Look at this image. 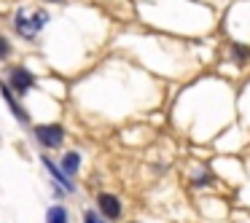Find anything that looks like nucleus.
<instances>
[{
    "label": "nucleus",
    "mask_w": 250,
    "mask_h": 223,
    "mask_svg": "<svg viewBox=\"0 0 250 223\" xmlns=\"http://www.w3.org/2000/svg\"><path fill=\"white\" fill-rule=\"evenodd\" d=\"M43 164H46V167H49V172L54 175L57 180H60V185H65L67 191H73V185L67 183V175H65V172H60V169H57V167H54V164H51V162H49V159H46V156H43Z\"/></svg>",
    "instance_id": "9"
},
{
    "label": "nucleus",
    "mask_w": 250,
    "mask_h": 223,
    "mask_svg": "<svg viewBox=\"0 0 250 223\" xmlns=\"http://www.w3.org/2000/svg\"><path fill=\"white\" fill-rule=\"evenodd\" d=\"M35 140L43 148H60L65 142V132H62L60 124H41L35 126Z\"/></svg>",
    "instance_id": "1"
},
{
    "label": "nucleus",
    "mask_w": 250,
    "mask_h": 223,
    "mask_svg": "<svg viewBox=\"0 0 250 223\" xmlns=\"http://www.w3.org/2000/svg\"><path fill=\"white\" fill-rule=\"evenodd\" d=\"M8 83H11L19 94H24L30 86H35V76L27 70V67H11V73H8Z\"/></svg>",
    "instance_id": "3"
},
{
    "label": "nucleus",
    "mask_w": 250,
    "mask_h": 223,
    "mask_svg": "<svg viewBox=\"0 0 250 223\" xmlns=\"http://www.w3.org/2000/svg\"><path fill=\"white\" fill-rule=\"evenodd\" d=\"M8 51H11V46H8V41L3 38V35H0V60H6Z\"/></svg>",
    "instance_id": "10"
},
{
    "label": "nucleus",
    "mask_w": 250,
    "mask_h": 223,
    "mask_svg": "<svg viewBox=\"0 0 250 223\" xmlns=\"http://www.w3.org/2000/svg\"><path fill=\"white\" fill-rule=\"evenodd\" d=\"M78 164H81V156H78L76 151H67V153H65V159H62V172L73 178V175L78 172Z\"/></svg>",
    "instance_id": "6"
},
{
    "label": "nucleus",
    "mask_w": 250,
    "mask_h": 223,
    "mask_svg": "<svg viewBox=\"0 0 250 223\" xmlns=\"http://www.w3.org/2000/svg\"><path fill=\"white\" fill-rule=\"evenodd\" d=\"M0 94H3V100H6V105H8V108L14 110V116H17V119L22 121V124H27L30 119L24 116V110L19 108V102H17V97H14V92L8 89V83H0Z\"/></svg>",
    "instance_id": "5"
},
{
    "label": "nucleus",
    "mask_w": 250,
    "mask_h": 223,
    "mask_svg": "<svg viewBox=\"0 0 250 223\" xmlns=\"http://www.w3.org/2000/svg\"><path fill=\"white\" fill-rule=\"evenodd\" d=\"M46 19H49V17H46L43 11H35V17H30L27 11H19L17 27H19V33H22L24 38H35V33L46 24Z\"/></svg>",
    "instance_id": "2"
},
{
    "label": "nucleus",
    "mask_w": 250,
    "mask_h": 223,
    "mask_svg": "<svg viewBox=\"0 0 250 223\" xmlns=\"http://www.w3.org/2000/svg\"><path fill=\"white\" fill-rule=\"evenodd\" d=\"M231 57H234V62H239V65H245V62L250 60V46L234 43V46H231Z\"/></svg>",
    "instance_id": "8"
},
{
    "label": "nucleus",
    "mask_w": 250,
    "mask_h": 223,
    "mask_svg": "<svg viewBox=\"0 0 250 223\" xmlns=\"http://www.w3.org/2000/svg\"><path fill=\"white\" fill-rule=\"evenodd\" d=\"M97 207L108 221H116V218L121 215V199L113 196V194H100L97 196Z\"/></svg>",
    "instance_id": "4"
},
{
    "label": "nucleus",
    "mask_w": 250,
    "mask_h": 223,
    "mask_svg": "<svg viewBox=\"0 0 250 223\" xmlns=\"http://www.w3.org/2000/svg\"><path fill=\"white\" fill-rule=\"evenodd\" d=\"M51 3H60V0H51Z\"/></svg>",
    "instance_id": "12"
},
{
    "label": "nucleus",
    "mask_w": 250,
    "mask_h": 223,
    "mask_svg": "<svg viewBox=\"0 0 250 223\" xmlns=\"http://www.w3.org/2000/svg\"><path fill=\"white\" fill-rule=\"evenodd\" d=\"M46 223H67V210L62 204L49 207V212H46Z\"/></svg>",
    "instance_id": "7"
},
{
    "label": "nucleus",
    "mask_w": 250,
    "mask_h": 223,
    "mask_svg": "<svg viewBox=\"0 0 250 223\" xmlns=\"http://www.w3.org/2000/svg\"><path fill=\"white\" fill-rule=\"evenodd\" d=\"M83 223H97V218H94V212H86V215H83Z\"/></svg>",
    "instance_id": "11"
}]
</instances>
